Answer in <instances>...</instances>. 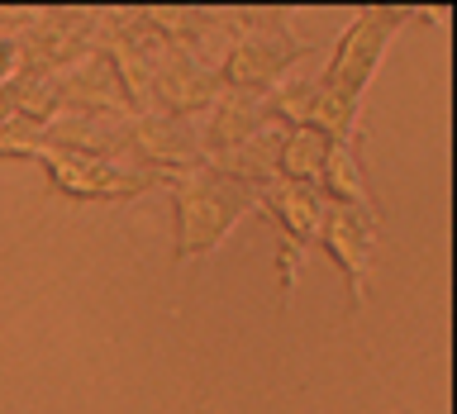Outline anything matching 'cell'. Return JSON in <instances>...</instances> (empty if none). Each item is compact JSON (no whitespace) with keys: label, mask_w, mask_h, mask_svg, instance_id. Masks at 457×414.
<instances>
[{"label":"cell","mask_w":457,"mask_h":414,"mask_svg":"<svg viewBox=\"0 0 457 414\" xmlns=\"http://www.w3.org/2000/svg\"><path fill=\"white\" fill-rule=\"evenodd\" d=\"M157 186L171 200V267L210 257L257 210V195L248 186L228 181L210 162L177 171V177H157Z\"/></svg>","instance_id":"obj_1"},{"label":"cell","mask_w":457,"mask_h":414,"mask_svg":"<svg viewBox=\"0 0 457 414\" xmlns=\"http://www.w3.org/2000/svg\"><path fill=\"white\" fill-rule=\"evenodd\" d=\"M410 20H414V14L400 10V5H367V10H357L348 20V29L334 38V53H328V62L320 71V86L362 100L371 77H377V67H381V57H386V48L395 43L400 24H410Z\"/></svg>","instance_id":"obj_2"},{"label":"cell","mask_w":457,"mask_h":414,"mask_svg":"<svg viewBox=\"0 0 457 414\" xmlns=\"http://www.w3.org/2000/svg\"><path fill=\"white\" fill-rule=\"evenodd\" d=\"M310 53V43L291 24L281 29H234L228 48L214 62L220 91H248V95H271L291 77V67Z\"/></svg>","instance_id":"obj_3"},{"label":"cell","mask_w":457,"mask_h":414,"mask_svg":"<svg viewBox=\"0 0 457 414\" xmlns=\"http://www.w3.org/2000/svg\"><path fill=\"white\" fill-rule=\"evenodd\" d=\"M34 162L43 167V177L62 200L77 205H124L157 191V177L134 167H120L114 157H96V153H57V148H38Z\"/></svg>","instance_id":"obj_4"},{"label":"cell","mask_w":457,"mask_h":414,"mask_svg":"<svg viewBox=\"0 0 457 414\" xmlns=\"http://www.w3.org/2000/svg\"><path fill=\"white\" fill-rule=\"evenodd\" d=\"M134 157V171H148V177H177V171L205 167V148H200V134L191 120H171V114L157 110H138L120 124V143Z\"/></svg>","instance_id":"obj_5"},{"label":"cell","mask_w":457,"mask_h":414,"mask_svg":"<svg viewBox=\"0 0 457 414\" xmlns=\"http://www.w3.org/2000/svg\"><path fill=\"white\" fill-rule=\"evenodd\" d=\"M377 238H381V219L324 205V224H320V243H314V248L343 271V286H348L353 305L367 300V277H371V257H377Z\"/></svg>","instance_id":"obj_6"},{"label":"cell","mask_w":457,"mask_h":414,"mask_svg":"<svg viewBox=\"0 0 457 414\" xmlns=\"http://www.w3.org/2000/svg\"><path fill=\"white\" fill-rule=\"evenodd\" d=\"M148 95L157 100V105H162L157 114H171V120H191V114L210 110L214 95H220L214 62H200L195 53L167 48V53L148 67Z\"/></svg>","instance_id":"obj_7"},{"label":"cell","mask_w":457,"mask_h":414,"mask_svg":"<svg viewBox=\"0 0 457 414\" xmlns=\"http://www.w3.org/2000/svg\"><path fill=\"white\" fill-rule=\"evenodd\" d=\"M257 210H267L281 228V248L310 253L320 243L324 224V200L314 186H291V181H271L267 191H257Z\"/></svg>","instance_id":"obj_8"},{"label":"cell","mask_w":457,"mask_h":414,"mask_svg":"<svg viewBox=\"0 0 457 414\" xmlns=\"http://www.w3.org/2000/svg\"><path fill=\"white\" fill-rule=\"evenodd\" d=\"M205 114L210 120H205V134H200L205 162L234 153L238 143H248L253 134H262V128L271 124L267 120V95H248V91H220Z\"/></svg>","instance_id":"obj_9"},{"label":"cell","mask_w":457,"mask_h":414,"mask_svg":"<svg viewBox=\"0 0 457 414\" xmlns=\"http://www.w3.org/2000/svg\"><path fill=\"white\" fill-rule=\"evenodd\" d=\"M314 191H320L324 205H338V210L367 214V219H381V214H377V200H371V186H367V177H362L357 143H334V148H328Z\"/></svg>","instance_id":"obj_10"},{"label":"cell","mask_w":457,"mask_h":414,"mask_svg":"<svg viewBox=\"0 0 457 414\" xmlns=\"http://www.w3.org/2000/svg\"><path fill=\"white\" fill-rule=\"evenodd\" d=\"M328 143L324 134H314L310 124L300 128H281V143H277V181H291V186H314L324 171V157H328Z\"/></svg>","instance_id":"obj_11"},{"label":"cell","mask_w":457,"mask_h":414,"mask_svg":"<svg viewBox=\"0 0 457 414\" xmlns=\"http://www.w3.org/2000/svg\"><path fill=\"white\" fill-rule=\"evenodd\" d=\"M320 81V77H314ZM362 120V100L343 95V91H328V86H314V100H310V128L324 134L328 143H357V124Z\"/></svg>","instance_id":"obj_12"},{"label":"cell","mask_w":457,"mask_h":414,"mask_svg":"<svg viewBox=\"0 0 457 414\" xmlns=\"http://www.w3.org/2000/svg\"><path fill=\"white\" fill-rule=\"evenodd\" d=\"M14 62H20V43L0 34V86H10V77H14Z\"/></svg>","instance_id":"obj_13"}]
</instances>
